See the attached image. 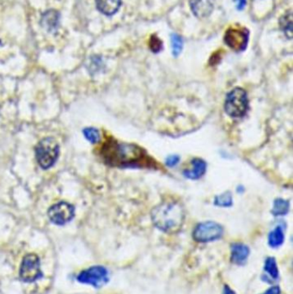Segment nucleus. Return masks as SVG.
I'll return each instance as SVG.
<instances>
[{
  "label": "nucleus",
  "instance_id": "15",
  "mask_svg": "<svg viewBox=\"0 0 293 294\" xmlns=\"http://www.w3.org/2000/svg\"><path fill=\"white\" fill-rule=\"evenodd\" d=\"M279 28L288 39L292 38V12L289 10L279 18Z\"/></svg>",
  "mask_w": 293,
  "mask_h": 294
},
{
  "label": "nucleus",
  "instance_id": "25",
  "mask_svg": "<svg viewBox=\"0 0 293 294\" xmlns=\"http://www.w3.org/2000/svg\"><path fill=\"white\" fill-rule=\"evenodd\" d=\"M235 2L236 4V8L237 10L243 9L246 6V0H235Z\"/></svg>",
  "mask_w": 293,
  "mask_h": 294
},
{
  "label": "nucleus",
  "instance_id": "1",
  "mask_svg": "<svg viewBox=\"0 0 293 294\" xmlns=\"http://www.w3.org/2000/svg\"><path fill=\"white\" fill-rule=\"evenodd\" d=\"M152 220L154 226L166 233H177L183 227L185 210L177 201H167L153 208Z\"/></svg>",
  "mask_w": 293,
  "mask_h": 294
},
{
  "label": "nucleus",
  "instance_id": "14",
  "mask_svg": "<svg viewBox=\"0 0 293 294\" xmlns=\"http://www.w3.org/2000/svg\"><path fill=\"white\" fill-rule=\"evenodd\" d=\"M60 24V14L56 11L50 10L44 12L42 17V24L48 32L57 30Z\"/></svg>",
  "mask_w": 293,
  "mask_h": 294
},
{
  "label": "nucleus",
  "instance_id": "4",
  "mask_svg": "<svg viewBox=\"0 0 293 294\" xmlns=\"http://www.w3.org/2000/svg\"><path fill=\"white\" fill-rule=\"evenodd\" d=\"M248 98L244 89L235 88L228 93L224 102V110L228 116L241 118L248 110Z\"/></svg>",
  "mask_w": 293,
  "mask_h": 294
},
{
  "label": "nucleus",
  "instance_id": "19",
  "mask_svg": "<svg viewBox=\"0 0 293 294\" xmlns=\"http://www.w3.org/2000/svg\"><path fill=\"white\" fill-rule=\"evenodd\" d=\"M214 202H215V205L222 207V208L230 207L232 205V194L229 191L224 192L222 194L216 196Z\"/></svg>",
  "mask_w": 293,
  "mask_h": 294
},
{
  "label": "nucleus",
  "instance_id": "23",
  "mask_svg": "<svg viewBox=\"0 0 293 294\" xmlns=\"http://www.w3.org/2000/svg\"><path fill=\"white\" fill-rule=\"evenodd\" d=\"M180 158L178 156L173 155V156H170L169 158L166 159V164L169 167H174L177 165V163H179Z\"/></svg>",
  "mask_w": 293,
  "mask_h": 294
},
{
  "label": "nucleus",
  "instance_id": "16",
  "mask_svg": "<svg viewBox=\"0 0 293 294\" xmlns=\"http://www.w3.org/2000/svg\"><path fill=\"white\" fill-rule=\"evenodd\" d=\"M264 273L266 276V280H278V269L276 260L274 257H268L266 258L264 265ZM271 281V282H272Z\"/></svg>",
  "mask_w": 293,
  "mask_h": 294
},
{
  "label": "nucleus",
  "instance_id": "24",
  "mask_svg": "<svg viewBox=\"0 0 293 294\" xmlns=\"http://www.w3.org/2000/svg\"><path fill=\"white\" fill-rule=\"evenodd\" d=\"M262 294H280V288L278 286H272Z\"/></svg>",
  "mask_w": 293,
  "mask_h": 294
},
{
  "label": "nucleus",
  "instance_id": "7",
  "mask_svg": "<svg viewBox=\"0 0 293 294\" xmlns=\"http://www.w3.org/2000/svg\"><path fill=\"white\" fill-rule=\"evenodd\" d=\"M224 234V228L219 224L207 221L200 223L193 232V238L200 243L218 240Z\"/></svg>",
  "mask_w": 293,
  "mask_h": 294
},
{
  "label": "nucleus",
  "instance_id": "6",
  "mask_svg": "<svg viewBox=\"0 0 293 294\" xmlns=\"http://www.w3.org/2000/svg\"><path fill=\"white\" fill-rule=\"evenodd\" d=\"M20 279L24 282H34L42 277L40 258L36 254H28L22 261L19 271Z\"/></svg>",
  "mask_w": 293,
  "mask_h": 294
},
{
  "label": "nucleus",
  "instance_id": "17",
  "mask_svg": "<svg viewBox=\"0 0 293 294\" xmlns=\"http://www.w3.org/2000/svg\"><path fill=\"white\" fill-rule=\"evenodd\" d=\"M284 234L283 229L280 226H277L270 232L268 236V244L272 248H278L284 243Z\"/></svg>",
  "mask_w": 293,
  "mask_h": 294
},
{
  "label": "nucleus",
  "instance_id": "21",
  "mask_svg": "<svg viewBox=\"0 0 293 294\" xmlns=\"http://www.w3.org/2000/svg\"><path fill=\"white\" fill-rule=\"evenodd\" d=\"M83 133H84V137L86 138V140L90 141L91 144H96L101 140L100 132L96 128H87L83 131Z\"/></svg>",
  "mask_w": 293,
  "mask_h": 294
},
{
  "label": "nucleus",
  "instance_id": "26",
  "mask_svg": "<svg viewBox=\"0 0 293 294\" xmlns=\"http://www.w3.org/2000/svg\"><path fill=\"white\" fill-rule=\"evenodd\" d=\"M223 294H236V292L233 290H231L228 285H224Z\"/></svg>",
  "mask_w": 293,
  "mask_h": 294
},
{
  "label": "nucleus",
  "instance_id": "2",
  "mask_svg": "<svg viewBox=\"0 0 293 294\" xmlns=\"http://www.w3.org/2000/svg\"><path fill=\"white\" fill-rule=\"evenodd\" d=\"M102 156L108 165L123 167L143 160L144 153L143 149L136 145L112 140L102 147Z\"/></svg>",
  "mask_w": 293,
  "mask_h": 294
},
{
  "label": "nucleus",
  "instance_id": "10",
  "mask_svg": "<svg viewBox=\"0 0 293 294\" xmlns=\"http://www.w3.org/2000/svg\"><path fill=\"white\" fill-rule=\"evenodd\" d=\"M215 0H190L189 6L193 14L199 18L204 19L209 17L214 9Z\"/></svg>",
  "mask_w": 293,
  "mask_h": 294
},
{
  "label": "nucleus",
  "instance_id": "3",
  "mask_svg": "<svg viewBox=\"0 0 293 294\" xmlns=\"http://www.w3.org/2000/svg\"><path fill=\"white\" fill-rule=\"evenodd\" d=\"M60 154V146L55 139L48 137L41 140L36 147L37 163L42 169H47L54 166Z\"/></svg>",
  "mask_w": 293,
  "mask_h": 294
},
{
  "label": "nucleus",
  "instance_id": "12",
  "mask_svg": "<svg viewBox=\"0 0 293 294\" xmlns=\"http://www.w3.org/2000/svg\"><path fill=\"white\" fill-rule=\"evenodd\" d=\"M207 169V163L201 158H195L192 161L191 169H185L183 171V175L187 178L191 180H197L201 178V176L206 172Z\"/></svg>",
  "mask_w": 293,
  "mask_h": 294
},
{
  "label": "nucleus",
  "instance_id": "13",
  "mask_svg": "<svg viewBox=\"0 0 293 294\" xmlns=\"http://www.w3.org/2000/svg\"><path fill=\"white\" fill-rule=\"evenodd\" d=\"M96 8L103 15L115 14L121 6V0H96Z\"/></svg>",
  "mask_w": 293,
  "mask_h": 294
},
{
  "label": "nucleus",
  "instance_id": "9",
  "mask_svg": "<svg viewBox=\"0 0 293 294\" xmlns=\"http://www.w3.org/2000/svg\"><path fill=\"white\" fill-rule=\"evenodd\" d=\"M224 42L229 48L236 52L245 49L248 42V31L245 28L230 27L225 32Z\"/></svg>",
  "mask_w": 293,
  "mask_h": 294
},
{
  "label": "nucleus",
  "instance_id": "18",
  "mask_svg": "<svg viewBox=\"0 0 293 294\" xmlns=\"http://www.w3.org/2000/svg\"><path fill=\"white\" fill-rule=\"evenodd\" d=\"M290 208V204L287 201L283 199L275 200L272 208V214L274 216H283L287 214Z\"/></svg>",
  "mask_w": 293,
  "mask_h": 294
},
{
  "label": "nucleus",
  "instance_id": "8",
  "mask_svg": "<svg viewBox=\"0 0 293 294\" xmlns=\"http://www.w3.org/2000/svg\"><path fill=\"white\" fill-rule=\"evenodd\" d=\"M48 214L52 223L58 226H63L74 218L75 208L70 203L60 202L49 208Z\"/></svg>",
  "mask_w": 293,
  "mask_h": 294
},
{
  "label": "nucleus",
  "instance_id": "5",
  "mask_svg": "<svg viewBox=\"0 0 293 294\" xmlns=\"http://www.w3.org/2000/svg\"><path fill=\"white\" fill-rule=\"evenodd\" d=\"M78 281L100 288L106 285L109 280V274L106 267L102 266H93L82 271L78 277Z\"/></svg>",
  "mask_w": 293,
  "mask_h": 294
},
{
  "label": "nucleus",
  "instance_id": "22",
  "mask_svg": "<svg viewBox=\"0 0 293 294\" xmlns=\"http://www.w3.org/2000/svg\"><path fill=\"white\" fill-rule=\"evenodd\" d=\"M150 48L153 53H159L163 48V42L157 36H153L150 39Z\"/></svg>",
  "mask_w": 293,
  "mask_h": 294
},
{
  "label": "nucleus",
  "instance_id": "11",
  "mask_svg": "<svg viewBox=\"0 0 293 294\" xmlns=\"http://www.w3.org/2000/svg\"><path fill=\"white\" fill-rule=\"evenodd\" d=\"M249 256V249L245 244L236 243L231 245L230 260L234 264L244 265Z\"/></svg>",
  "mask_w": 293,
  "mask_h": 294
},
{
  "label": "nucleus",
  "instance_id": "20",
  "mask_svg": "<svg viewBox=\"0 0 293 294\" xmlns=\"http://www.w3.org/2000/svg\"><path fill=\"white\" fill-rule=\"evenodd\" d=\"M171 47H172V54L174 56H178L183 50V38L177 34H173L171 36Z\"/></svg>",
  "mask_w": 293,
  "mask_h": 294
}]
</instances>
